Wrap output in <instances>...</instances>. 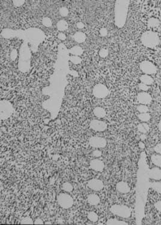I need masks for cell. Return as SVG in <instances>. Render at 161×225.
Instances as JSON below:
<instances>
[{"instance_id": "obj_1", "label": "cell", "mask_w": 161, "mask_h": 225, "mask_svg": "<svg viewBox=\"0 0 161 225\" xmlns=\"http://www.w3.org/2000/svg\"><path fill=\"white\" fill-rule=\"evenodd\" d=\"M128 3L127 1H118L116 3V23L119 27H123L125 23Z\"/></svg>"}, {"instance_id": "obj_2", "label": "cell", "mask_w": 161, "mask_h": 225, "mask_svg": "<svg viewBox=\"0 0 161 225\" xmlns=\"http://www.w3.org/2000/svg\"><path fill=\"white\" fill-rule=\"evenodd\" d=\"M141 40L143 45L149 48H154L159 43V38L157 34L151 31L144 32L142 35Z\"/></svg>"}, {"instance_id": "obj_3", "label": "cell", "mask_w": 161, "mask_h": 225, "mask_svg": "<svg viewBox=\"0 0 161 225\" xmlns=\"http://www.w3.org/2000/svg\"><path fill=\"white\" fill-rule=\"evenodd\" d=\"M109 211L113 214L123 218H129L131 215L130 208L126 205L116 204L111 206Z\"/></svg>"}, {"instance_id": "obj_4", "label": "cell", "mask_w": 161, "mask_h": 225, "mask_svg": "<svg viewBox=\"0 0 161 225\" xmlns=\"http://www.w3.org/2000/svg\"><path fill=\"white\" fill-rule=\"evenodd\" d=\"M57 199L59 205L65 209L71 208L73 204V198L71 196L66 193H61L59 194Z\"/></svg>"}, {"instance_id": "obj_5", "label": "cell", "mask_w": 161, "mask_h": 225, "mask_svg": "<svg viewBox=\"0 0 161 225\" xmlns=\"http://www.w3.org/2000/svg\"><path fill=\"white\" fill-rule=\"evenodd\" d=\"M140 68L145 75H152L156 73L155 66L148 61H143L140 64Z\"/></svg>"}, {"instance_id": "obj_6", "label": "cell", "mask_w": 161, "mask_h": 225, "mask_svg": "<svg viewBox=\"0 0 161 225\" xmlns=\"http://www.w3.org/2000/svg\"><path fill=\"white\" fill-rule=\"evenodd\" d=\"M93 93L96 97L102 99L108 95L109 91L105 85L102 84H98L94 87Z\"/></svg>"}, {"instance_id": "obj_7", "label": "cell", "mask_w": 161, "mask_h": 225, "mask_svg": "<svg viewBox=\"0 0 161 225\" xmlns=\"http://www.w3.org/2000/svg\"><path fill=\"white\" fill-rule=\"evenodd\" d=\"M89 144L93 148H101L106 147V140L104 138L93 136L89 140Z\"/></svg>"}, {"instance_id": "obj_8", "label": "cell", "mask_w": 161, "mask_h": 225, "mask_svg": "<svg viewBox=\"0 0 161 225\" xmlns=\"http://www.w3.org/2000/svg\"><path fill=\"white\" fill-rule=\"evenodd\" d=\"M90 126L91 129L97 132H104L107 128V124L105 121L98 120H92Z\"/></svg>"}, {"instance_id": "obj_9", "label": "cell", "mask_w": 161, "mask_h": 225, "mask_svg": "<svg viewBox=\"0 0 161 225\" xmlns=\"http://www.w3.org/2000/svg\"><path fill=\"white\" fill-rule=\"evenodd\" d=\"M88 186L94 191H100L104 187V184L101 180L93 178L88 182Z\"/></svg>"}, {"instance_id": "obj_10", "label": "cell", "mask_w": 161, "mask_h": 225, "mask_svg": "<svg viewBox=\"0 0 161 225\" xmlns=\"http://www.w3.org/2000/svg\"><path fill=\"white\" fill-rule=\"evenodd\" d=\"M90 165L91 168L93 170L97 172H102L105 167L104 162L102 160L97 159L92 160L90 163Z\"/></svg>"}, {"instance_id": "obj_11", "label": "cell", "mask_w": 161, "mask_h": 225, "mask_svg": "<svg viewBox=\"0 0 161 225\" xmlns=\"http://www.w3.org/2000/svg\"><path fill=\"white\" fill-rule=\"evenodd\" d=\"M137 100L140 103L145 105L150 104L152 100V99L149 94L145 92H141L138 94Z\"/></svg>"}, {"instance_id": "obj_12", "label": "cell", "mask_w": 161, "mask_h": 225, "mask_svg": "<svg viewBox=\"0 0 161 225\" xmlns=\"http://www.w3.org/2000/svg\"><path fill=\"white\" fill-rule=\"evenodd\" d=\"M116 189L118 192L121 193H128L130 192L131 188L126 182L120 181L116 184Z\"/></svg>"}, {"instance_id": "obj_13", "label": "cell", "mask_w": 161, "mask_h": 225, "mask_svg": "<svg viewBox=\"0 0 161 225\" xmlns=\"http://www.w3.org/2000/svg\"><path fill=\"white\" fill-rule=\"evenodd\" d=\"M148 176L150 178L155 180H161V169L155 167L151 169L148 172Z\"/></svg>"}, {"instance_id": "obj_14", "label": "cell", "mask_w": 161, "mask_h": 225, "mask_svg": "<svg viewBox=\"0 0 161 225\" xmlns=\"http://www.w3.org/2000/svg\"><path fill=\"white\" fill-rule=\"evenodd\" d=\"M100 197L96 194L89 195L87 197V202L91 205H97L100 203Z\"/></svg>"}, {"instance_id": "obj_15", "label": "cell", "mask_w": 161, "mask_h": 225, "mask_svg": "<svg viewBox=\"0 0 161 225\" xmlns=\"http://www.w3.org/2000/svg\"><path fill=\"white\" fill-rule=\"evenodd\" d=\"M140 80L141 83H143V84L147 85H150L152 84L154 80L149 75H143L140 77Z\"/></svg>"}, {"instance_id": "obj_16", "label": "cell", "mask_w": 161, "mask_h": 225, "mask_svg": "<svg viewBox=\"0 0 161 225\" xmlns=\"http://www.w3.org/2000/svg\"><path fill=\"white\" fill-rule=\"evenodd\" d=\"M73 39L77 42L81 43L86 40V35L82 32H77L74 34Z\"/></svg>"}, {"instance_id": "obj_17", "label": "cell", "mask_w": 161, "mask_h": 225, "mask_svg": "<svg viewBox=\"0 0 161 225\" xmlns=\"http://www.w3.org/2000/svg\"><path fill=\"white\" fill-rule=\"evenodd\" d=\"M94 114L97 118H104L106 115V111L101 107H96L94 109Z\"/></svg>"}, {"instance_id": "obj_18", "label": "cell", "mask_w": 161, "mask_h": 225, "mask_svg": "<svg viewBox=\"0 0 161 225\" xmlns=\"http://www.w3.org/2000/svg\"><path fill=\"white\" fill-rule=\"evenodd\" d=\"M106 224H108V225H128V224L124 221L118 220L117 219H110L106 221Z\"/></svg>"}, {"instance_id": "obj_19", "label": "cell", "mask_w": 161, "mask_h": 225, "mask_svg": "<svg viewBox=\"0 0 161 225\" xmlns=\"http://www.w3.org/2000/svg\"><path fill=\"white\" fill-rule=\"evenodd\" d=\"M137 128H138V131L143 134L147 133L148 132V130H150L149 126L145 123H143L138 124Z\"/></svg>"}, {"instance_id": "obj_20", "label": "cell", "mask_w": 161, "mask_h": 225, "mask_svg": "<svg viewBox=\"0 0 161 225\" xmlns=\"http://www.w3.org/2000/svg\"><path fill=\"white\" fill-rule=\"evenodd\" d=\"M57 27L59 31H65L68 28V23L65 20H60L57 23Z\"/></svg>"}, {"instance_id": "obj_21", "label": "cell", "mask_w": 161, "mask_h": 225, "mask_svg": "<svg viewBox=\"0 0 161 225\" xmlns=\"http://www.w3.org/2000/svg\"><path fill=\"white\" fill-rule=\"evenodd\" d=\"M151 160L152 163L156 166L161 168V155L153 154L151 157Z\"/></svg>"}, {"instance_id": "obj_22", "label": "cell", "mask_w": 161, "mask_h": 225, "mask_svg": "<svg viewBox=\"0 0 161 225\" xmlns=\"http://www.w3.org/2000/svg\"><path fill=\"white\" fill-rule=\"evenodd\" d=\"M83 49L81 48L80 46H74L70 49V53L75 56L80 55L82 54Z\"/></svg>"}, {"instance_id": "obj_23", "label": "cell", "mask_w": 161, "mask_h": 225, "mask_svg": "<svg viewBox=\"0 0 161 225\" xmlns=\"http://www.w3.org/2000/svg\"><path fill=\"white\" fill-rule=\"evenodd\" d=\"M150 187L158 193L161 194V182H153L150 184Z\"/></svg>"}, {"instance_id": "obj_24", "label": "cell", "mask_w": 161, "mask_h": 225, "mask_svg": "<svg viewBox=\"0 0 161 225\" xmlns=\"http://www.w3.org/2000/svg\"><path fill=\"white\" fill-rule=\"evenodd\" d=\"M138 117L139 119L143 121V122H147L148 121H149L150 119V115L148 113H141L139 115H138Z\"/></svg>"}, {"instance_id": "obj_25", "label": "cell", "mask_w": 161, "mask_h": 225, "mask_svg": "<svg viewBox=\"0 0 161 225\" xmlns=\"http://www.w3.org/2000/svg\"><path fill=\"white\" fill-rule=\"evenodd\" d=\"M61 188L62 190H63L66 192H71L73 190V186L70 183L66 182L62 184Z\"/></svg>"}, {"instance_id": "obj_26", "label": "cell", "mask_w": 161, "mask_h": 225, "mask_svg": "<svg viewBox=\"0 0 161 225\" xmlns=\"http://www.w3.org/2000/svg\"><path fill=\"white\" fill-rule=\"evenodd\" d=\"M87 218L89 219V220H90L92 222H96L99 219L97 214H96V212H94L93 211H91L89 213L88 216H87Z\"/></svg>"}, {"instance_id": "obj_27", "label": "cell", "mask_w": 161, "mask_h": 225, "mask_svg": "<svg viewBox=\"0 0 161 225\" xmlns=\"http://www.w3.org/2000/svg\"><path fill=\"white\" fill-rule=\"evenodd\" d=\"M159 25V21L156 18H151L148 21V26L151 27H156Z\"/></svg>"}, {"instance_id": "obj_28", "label": "cell", "mask_w": 161, "mask_h": 225, "mask_svg": "<svg viewBox=\"0 0 161 225\" xmlns=\"http://www.w3.org/2000/svg\"><path fill=\"white\" fill-rule=\"evenodd\" d=\"M42 23L44 26H45L46 27H50L52 25L51 19L50 18H48V17H45L43 18Z\"/></svg>"}, {"instance_id": "obj_29", "label": "cell", "mask_w": 161, "mask_h": 225, "mask_svg": "<svg viewBox=\"0 0 161 225\" xmlns=\"http://www.w3.org/2000/svg\"><path fill=\"white\" fill-rule=\"evenodd\" d=\"M137 109L140 113H147L148 112V111H149L147 106L144 104H141L137 106Z\"/></svg>"}, {"instance_id": "obj_30", "label": "cell", "mask_w": 161, "mask_h": 225, "mask_svg": "<svg viewBox=\"0 0 161 225\" xmlns=\"http://www.w3.org/2000/svg\"><path fill=\"white\" fill-rule=\"evenodd\" d=\"M21 223L23 224H34V222L30 217H26L22 219L21 221Z\"/></svg>"}, {"instance_id": "obj_31", "label": "cell", "mask_w": 161, "mask_h": 225, "mask_svg": "<svg viewBox=\"0 0 161 225\" xmlns=\"http://www.w3.org/2000/svg\"><path fill=\"white\" fill-rule=\"evenodd\" d=\"M70 60L73 63V64H79L81 61V59L80 57H79L78 56H75L73 55L72 56H71L70 58Z\"/></svg>"}, {"instance_id": "obj_32", "label": "cell", "mask_w": 161, "mask_h": 225, "mask_svg": "<svg viewBox=\"0 0 161 225\" xmlns=\"http://www.w3.org/2000/svg\"><path fill=\"white\" fill-rule=\"evenodd\" d=\"M59 12H60V14L61 16H67L68 13H69V11H68V9L65 7H62L60 8V10H59Z\"/></svg>"}, {"instance_id": "obj_33", "label": "cell", "mask_w": 161, "mask_h": 225, "mask_svg": "<svg viewBox=\"0 0 161 225\" xmlns=\"http://www.w3.org/2000/svg\"><path fill=\"white\" fill-rule=\"evenodd\" d=\"M99 55L102 58H105L108 55V51L106 49H102L99 51Z\"/></svg>"}, {"instance_id": "obj_34", "label": "cell", "mask_w": 161, "mask_h": 225, "mask_svg": "<svg viewBox=\"0 0 161 225\" xmlns=\"http://www.w3.org/2000/svg\"><path fill=\"white\" fill-rule=\"evenodd\" d=\"M139 87V88L143 91H147L148 89H149V87H148V85H147L144 84H143V83H141V84H139L138 85Z\"/></svg>"}, {"instance_id": "obj_35", "label": "cell", "mask_w": 161, "mask_h": 225, "mask_svg": "<svg viewBox=\"0 0 161 225\" xmlns=\"http://www.w3.org/2000/svg\"><path fill=\"white\" fill-rule=\"evenodd\" d=\"M92 154L95 157H100L102 156V152L100 150H96L93 152Z\"/></svg>"}, {"instance_id": "obj_36", "label": "cell", "mask_w": 161, "mask_h": 225, "mask_svg": "<svg viewBox=\"0 0 161 225\" xmlns=\"http://www.w3.org/2000/svg\"><path fill=\"white\" fill-rule=\"evenodd\" d=\"M154 151L156 152L159 154L161 155V144H157L155 147H154Z\"/></svg>"}, {"instance_id": "obj_37", "label": "cell", "mask_w": 161, "mask_h": 225, "mask_svg": "<svg viewBox=\"0 0 161 225\" xmlns=\"http://www.w3.org/2000/svg\"><path fill=\"white\" fill-rule=\"evenodd\" d=\"M155 207L156 208V209L159 211V212H161V201L159 200V201H157V202H156L155 204Z\"/></svg>"}, {"instance_id": "obj_38", "label": "cell", "mask_w": 161, "mask_h": 225, "mask_svg": "<svg viewBox=\"0 0 161 225\" xmlns=\"http://www.w3.org/2000/svg\"><path fill=\"white\" fill-rule=\"evenodd\" d=\"M11 59L12 60H14L16 59V58L17 57V52L16 50H13L11 51Z\"/></svg>"}, {"instance_id": "obj_39", "label": "cell", "mask_w": 161, "mask_h": 225, "mask_svg": "<svg viewBox=\"0 0 161 225\" xmlns=\"http://www.w3.org/2000/svg\"><path fill=\"white\" fill-rule=\"evenodd\" d=\"M100 34L102 36H106L108 34V31L105 28H102L100 30Z\"/></svg>"}, {"instance_id": "obj_40", "label": "cell", "mask_w": 161, "mask_h": 225, "mask_svg": "<svg viewBox=\"0 0 161 225\" xmlns=\"http://www.w3.org/2000/svg\"><path fill=\"white\" fill-rule=\"evenodd\" d=\"M58 37L59 39H60V40H66V35H65L64 33H63V32H60V33H59L58 35Z\"/></svg>"}, {"instance_id": "obj_41", "label": "cell", "mask_w": 161, "mask_h": 225, "mask_svg": "<svg viewBox=\"0 0 161 225\" xmlns=\"http://www.w3.org/2000/svg\"><path fill=\"white\" fill-rule=\"evenodd\" d=\"M13 4H14V5L15 6L19 7V6H22L25 1H21V0H20V1H19V0H18V1H13Z\"/></svg>"}, {"instance_id": "obj_42", "label": "cell", "mask_w": 161, "mask_h": 225, "mask_svg": "<svg viewBox=\"0 0 161 225\" xmlns=\"http://www.w3.org/2000/svg\"><path fill=\"white\" fill-rule=\"evenodd\" d=\"M34 224H44V223L42 219L38 218L34 221Z\"/></svg>"}, {"instance_id": "obj_43", "label": "cell", "mask_w": 161, "mask_h": 225, "mask_svg": "<svg viewBox=\"0 0 161 225\" xmlns=\"http://www.w3.org/2000/svg\"><path fill=\"white\" fill-rule=\"evenodd\" d=\"M77 27L79 29H82L84 27V24L82 22H78V23H77Z\"/></svg>"}, {"instance_id": "obj_44", "label": "cell", "mask_w": 161, "mask_h": 225, "mask_svg": "<svg viewBox=\"0 0 161 225\" xmlns=\"http://www.w3.org/2000/svg\"><path fill=\"white\" fill-rule=\"evenodd\" d=\"M138 146H139L140 148H141V149H144V148H145V144L143 142H140L139 144H138Z\"/></svg>"}, {"instance_id": "obj_45", "label": "cell", "mask_w": 161, "mask_h": 225, "mask_svg": "<svg viewBox=\"0 0 161 225\" xmlns=\"http://www.w3.org/2000/svg\"><path fill=\"white\" fill-rule=\"evenodd\" d=\"M146 138H147V136H146L145 134H143V133L141 135H140V139H141L142 140H145Z\"/></svg>"}, {"instance_id": "obj_46", "label": "cell", "mask_w": 161, "mask_h": 225, "mask_svg": "<svg viewBox=\"0 0 161 225\" xmlns=\"http://www.w3.org/2000/svg\"><path fill=\"white\" fill-rule=\"evenodd\" d=\"M158 128H159V130H160V131L161 132V121L158 124Z\"/></svg>"}, {"instance_id": "obj_47", "label": "cell", "mask_w": 161, "mask_h": 225, "mask_svg": "<svg viewBox=\"0 0 161 225\" xmlns=\"http://www.w3.org/2000/svg\"><path fill=\"white\" fill-rule=\"evenodd\" d=\"M45 224H51V222H46V223H45Z\"/></svg>"}]
</instances>
